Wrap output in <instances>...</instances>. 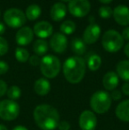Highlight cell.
Masks as SVG:
<instances>
[{
  "mask_svg": "<svg viewBox=\"0 0 129 130\" xmlns=\"http://www.w3.org/2000/svg\"><path fill=\"white\" fill-rule=\"evenodd\" d=\"M34 120L42 130H55L60 122V117L53 106L39 104L34 110Z\"/></svg>",
  "mask_w": 129,
  "mask_h": 130,
  "instance_id": "6da1fadb",
  "label": "cell"
},
{
  "mask_svg": "<svg viewBox=\"0 0 129 130\" xmlns=\"http://www.w3.org/2000/svg\"><path fill=\"white\" fill-rule=\"evenodd\" d=\"M63 73L70 83H79L84 78L86 73V62L81 57H70L64 62Z\"/></svg>",
  "mask_w": 129,
  "mask_h": 130,
  "instance_id": "7a4b0ae2",
  "label": "cell"
},
{
  "mask_svg": "<svg viewBox=\"0 0 129 130\" xmlns=\"http://www.w3.org/2000/svg\"><path fill=\"white\" fill-rule=\"evenodd\" d=\"M112 105V98L106 91L99 90L95 92L90 98V107L95 112L103 114L109 111Z\"/></svg>",
  "mask_w": 129,
  "mask_h": 130,
  "instance_id": "3957f363",
  "label": "cell"
},
{
  "mask_svg": "<svg viewBox=\"0 0 129 130\" xmlns=\"http://www.w3.org/2000/svg\"><path fill=\"white\" fill-rule=\"evenodd\" d=\"M102 45L108 52H117L124 45V39L118 31L108 30L102 37Z\"/></svg>",
  "mask_w": 129,
  "mask_h": 130,
  "instance_id": "277c9868",
  "label": "cell"
},
{
  "mask_svg": "<svg viewBox=\"0 0 129 130\" xmlns=\"http://www.w3.org/2000/svg\"><path fill=\"white\" fill-rule=\"evenodd\" d=\"M60 60L53 55H46L41 59L40 69L46 78H55L60 71Z\"/></svg>",
  "mask_w": 129,
  "mask_h": 130,
  "instance_id": "5b68a950",
  "label": "cell"
},
{
  "mask_svg": "<svg viewBox=\"0 0 129 130\" xmlns=\"http://www.w3.org/2000/svg\"><path fill=\"white\" fill-rule=\"evenodd\" d=\"M20 105L17 102L11 99L0 101V119L3 120H14L20 114Z\"/></svg>",
  "mask_w": 129,
  "mask_h": 130,
  "instance_id": "8992f818",
  "label": "cell"
},
{
  "mask_svg": "<svg viewBox=\"0 0 129 130\" xmlns=\"http://www.w3.org/2000/svg\"><path fill=\"white\" fill-rule=\"evenodd\" d=\"M4 20L7 26L12 28H18L25 24L27 18L21 10L17 8H11L5 11L4 14Z\"/></svg>",
  "mask_w": 129,
  "mask_h": 130,
  "instance_id": "52a82bcc",
  "label": "cell"
},
{
  "mask_svg": "<svg viewBox=\"0 0 129 130\" xmlns=\"http://www.w3.org/2000/svg\"><path fill=\"white\" fill-rule=\"evenodd\" d=\"M68 10L75 17H84L90 11V3L88 0H71Z\"/></svg>",
  "mask_w": 129,
  "mask_h": 130,
  "instance_id": "ba28073f",
  "label": "cell"
},
{
  "mask_svg": "<svg viewBox=\"0 0 129 130\" xmlns=\"http://www.w3.org/2000/svg\"><path fill=\"white\" fill-rule=\"evenodd\" d=\"M97 124V118L89 110L82 111L79 118V126L81 130H95Z\"/></svg>",
  "mask_w": 129,
  "mask_h": 130,
  "instance_id": "9c48e42d",
  "label": "cell"
},
{
  "mask_svg": "<svg viewBox=\"0 0 129 130\" xmlns=\"http://www.w3.org/2000/svg\"><path fill=\"white\" fill-rule=\"evenodd\" d=\"M50 45L55 52L63 53L66 50L67 47L66 36L64 34H61V33H56L50 38Z\"/></svg>",
  "mask_w": 129,
  "mask_h": 130,
  "instance_id": "30bf717a",
  "label": "cell"
},
{
  "mask_svg": "<svg viewBox=\"0 0 129 130\" xmlns=\"http://www.w3.org/2000/svg\"><path fill=\"white\" fill-rule=\"evenodd\" d=\"M101 34V28L96 23H91L88 26L83 33V41L85 43L92 44L98 40Z\"/></svg>",
  "mask_w": 129,
  "mask_h": 130,
  "instance_id": "8fae6325",
  "label": "cell"
},
{
  "mask_svg": "<svg viewBox=\"0 0 129 130\" xmlns=\"http://www.w3.org/2000/svg\"><path fill=\"white\" fill-rule=\"evenodd\" d=\"M112 15L117 23L122 26L129 25V8L124 5H119L112 12Z\"/></svg>",
  "mask_w": 129,
  "mask_h": 130,
  "instance_id": "7c38bea8",
  "label": "cell"
},
{
  "mask_svg": "<svg viewBox=\"0 0 129 130\" xmlns=\"http://www.w3.org/2000/svg\"><path fill=\"white\" fill-rule=\"evenodd\" d=\"M34 37V31L28 27H23L16 34V42L19 45L25 46L29 44Z\"/></svg>",
  "mask_w": 129,
  "mask_h": 130,
  "instance_id": "4fadbf2b",
  "label": "cell"
},
{
  "mask_svg": "<svg viewBox=\"0 0 129 130\" xmlns=\"http://www.w3.org/2000/svg\"><path fill=\"white\" fill-rule=\"evenodd\" d=\"M53 32L51 24L47 21H39L34 27V33L40 38H47L50 36Z\"/></svg>",
  "mask_w": 129,
  "mask_h": 130,
  "instance_id": "5bb4252c",
  "label": "cell"
},
{
  "mask_svg": "<svg viewBox=\"0 0 129 130\" xmlns=\"http://www.w3.org/2000/svg\"><path fill=\"white\" fill-rule=\"evenodd\" d=\"M119 82V77L115 72H108L103 78V85L106 90L112 91L118 87Z\"/></svg>",
  "mask_w": 129,
  "mask_h": 130,
  "instance_id": "9a60e30c",
  "label": "cell"
},
{
  "mask_svg": "<svg viewBox=\"0 0 129 130\" xmlns=\"http://www.w3.org/2000/svg\"><path fill=\"white\" fill-rule=\"evenodd\" d=\"M34 90L38 96H46L50 91V83L47 79L40 78L34 84Z\"/></svg>",
  "mask_w": 129,
  "mask_h": 130,
  "instance_id": "2e32d148",
  "label": "cell"
},
{
  "mask_svg": "<svg viewBox=\"0 0 129 130\" xmlns=\"http://www.w3.org/2000/svg\"><path fill=\"white\" fill-rule=\"evenodd\" d=\"M118 119L125 122H129V99L124 100L118 104L115 110Z\"/></svg>",
  "mask_w": 129,
  "mask_h": 130,
  "instance_id": "e0dca14e",
  "label": "cell"
},
{
  "mask_svg": "<svg viewBox=\"0 0 129 130\" xmlns=\"http://www.w3.org/2000/svg\"><path fill=\"white\" fill-rule=\"evenodd\" d=\"M66 15V6L63 3H56L50 9V17L53 21H59Z\"/></svg>",
  "mask_w": 129,
  "mask_h": 130,
  "instance_id": "ac0fdd59",
  "label": "cell"
},
{
  "mask_svg": "<svg viewBox=\"0 0 129 130\" xmlns=\"http://www.w3.org/2000/svg\"><path fill=\"white\" fill-rule=\"evenodd\" d=\"M117 74L126 82H129V60H121L116 66Z\"/></svg>",
  "mask_w": 129,
  "mask_h": 130,
  "instance_id": "d6986e66",
  "label": "cell"
},
{
  "mask_svg": "<svg viewBox=\"0 0 129 130\" xmlns=\"http://www.w3.org/2000/svg\"><path fill=\"white\" fill-rule=\"evenodd\" d=\"M87 64H88V67L89 68V70L97 71L102 65V58H100L99 55L91 53L87 58Z\"/></svg>",
  "mask_w": 129,
  "mask_h": 130,
  "instance_id": "ffe728a7",
  "label": "cell"
},
{
  "mask_svg": "<svg viewBox=\"0 0 129 130\" xmlns=\"http://www.w3.org/2000/svg\"><path fill=\"white\" fill-rule=\"evenodd\" d=\"M72 51L76 55H83L86 52V44L81 38H74L71 43Z\"/></svg>",
  "mask_w": 129,
  "mask_h": 130,
  "instance_id": "44dd1931",
  "label": "cell"
},
{
  "mask_svg": "<svg viewBox=\"0 0 129 130\" xmlns=\"http://www.w3.org/2000/svg\"><path fill=\"white\" fill-rule=\"evenodd\" d=\"M48 43L45 40L43 39H38L34 42V45H33V50L34 53L37 56H42L44 55L45 53L48 52Z\"/></svg>",
  "mask_w": 129,
  "mask_h": 130,
  "instance_id": "7402d4cb",
  "label": "cell"
},
{
  "mask_svg": "<svg viewBox=\"0 0 129 130\" xmlns=\"http://www.w3.org/2000/svg\"><path fill=\"white\" fill-rule=\"evenodd\" d=\"M42 10L38 5H30L26 10V18L29 21H34L41 15Z\"/></svg>",
  "mask_w": 129,
  "mask_h": 130,
  "instance_id": "603a6c76",
  "label": "cell"
},
{
  "mask_svg": "<svg viewBox=\"0 0 129 130\" xmlns=\"http://www.w3.org/2000/svg\"><path fill=\"white\" fill-rule=\"evenodd\" d=\"M15 58L19 62L24 63L29 59V52L26 49L18 47L15 50Z\"/></svg>",
  "mask_w": 129,
  "mask_h": 130,
  "instance_id": "cb8c5ba5",
  "label": "cell"
},
{
  "mask_svg": "<svg viewBox=\"0 0 129 130\" xmlns=\"http://www.w3.org/2000/svg\"><path fill=\"white\" fill-rule=\"evenodd\" d=\"M75 28H76L75 23L72 21H65L60 26L61 32L65 35H72L75 31Z\"/></svg>",
  "mask_w": 129,
  "mask_h": 130,
  "instance_id": "d4e9b609",
  "label": "cell"
},
{
  "mask_svg": "<svg viewBox=\"0 0 129 130\" xmlns=\"http://www.w3.org/2000/svg\"><path fill=\"white\" fill-rule=\"evenodd\" d=\"M6 95L8 96L9 99L11 100H15L19 99L21 96V89H20L18 86L16 85H13L12 87H10L8 89H7V92H6Z\"/></svg>",
  "mask_w": 129,
  "mask_h": 130,
  "instance_id": "484cf974",
  "label": "cell"
},
{
  "mask_svg": "<svg viewBox=\"0 0 129 130\" xmlns=\"http://www.w3.org/2000/svg\"><path fill=\"white\" fill-rule=\"evenodd\" d=\"M112 8L109 6H102L99 8V15L100 17L103 18V19H108L112 15Z\"/></svg>",
  "mask_w": 129,
  "mask_h": 130,
  "instance_id": "4316f807",
  "label": "cell"
},
{
  "mask_svg": "<svg viewBox=\"0 0 129 130\" xmlns=\"http://www.w3.org/2000/svg\"><path fill=\"white\" fill-rule=\"evenodd\" d=\"M8 43L4 37L0 36V56H4L8 52Z\"/></svg>",
  "mask_w": 129,
  "mask_h": 130,
  "instance_id": "83f0119b",
  "label": "cell"
},
{
  "mask_svg": "<svg viewBox=\"0 0 129 130\" xmlns=\"http://www.w3.org/2000/svg\"><path fill=\"white\" fill-rule=\"evenodd\" d=\"M29 63L30 65L33 66V67H36V66L40 65V63H41V59H40L39 56H37V55H33V56L29 57Z\"/></svg>",
  "mask_w": 129,
  "mask_h": 130,
  "instance_id": "f1b7e54d",
  "label": "cell"
},
{
  "mask_svg": "<svg viewBox=\"0 0 129 130\" xmlns=\"http://www.w3.org/2000/svg\"><path fill=\"white\" fill-rule=\"evenodd\" d=\"M7 89H8V88H7L6 82H5L3 80H0V98H2L6 94Z\"/></svg>",
  "mask_w": 129,
  "mask_h": 130,
  "instance_id": "f546056e",
  "label": "cell"
},
{
  "mask_svg": "<svg viewBox=\"0 0 129 130\" xmlns=\"http://www.w3.org/2000/svg\"><path fill=\"white\" fill-rule=\"evenodd\" d=\"M110 96L112 100H115V101H118V100L121 99V98H122V94H121L120 91L118 90V89H114V90H112V94H110Z\"/></svg>",
  "mask_w": 129,
  "mask_h": 130,
  "instance_id": "4dcf8cb0",
  "label": "cell"
},
{
  "mask_svg": "<svg viewBox=\"0 0 129 130\" xmlns=\"http://www.w3.org/2000/svg\"><path fill=\"white\" fill-rule=\"evenodd\" d=\"M9 70V66L6 62L5 61H0V74H5L8 72Z\"/></svg>",
  "mask_w": 129,
  "mask_h": 130,
  "instance_id": "1f68e13d",
  "label": "cell"
},
{
  "mask_svg": "<svg viewBox=\"0 0 129 130\" xmlns=\"http://www.w3.org/2000/svg\"><path fill=\"white\" fill-rule=\"evenodd\" d=\"M58 127H59V130H69L71 127V125L68 121H65V120H64V121L59 122Z\"/></svg>",
  "mask_w": 129,
  "mask_h": 130,
  "instance_id": "d6a6232c",
  "label": "cell"
},
{
  "mask_svg": "<svg viewBox=\"0 0 129 130\" xmlns=\"http://www.w3.org/2000/svg\"><path fill=\"white\" fill-rule=\"evenodd\" d=\"M122 92L124 93L126 96H129V82H125L122 85Z\"/></svg>",
  "mask_w": 129,
  "mask_h": 130,
  "instance_id": "836d02e7",
  "label": "cell"
},
{
  "mask_svg": "<svg viewBox=\"0 0 129 130\" xmlns=\"http://www.w3.org/2000/svg\"><path fill=\"white\" fill-rule=\"evenodd\" d=\"M121 36L123 37V39L129 40V27H125V28L123 29Z\"/></svg>",
  "mask_w": 129,
  "mask_h": 130,
  "instance_id": "e575fe53",
  "label": "cell"
},
{
  "mask_svg": "<svg viewBox=\"0 0 129 130\" xmlns=\"http://www.w3.org/2000/svg\"><path fill=\"white\" fill-rule=\"evenodd\" d=\"M124 52H125V54H126V56L129 58V43L126 45V46H125Z\"/></svg>",
  "mask_w": 129,
  "mask_h": 130,
  "instance_id": "d590c367",
  "label": "cell"
},
{
  "mask_svg": "<svg viewBox=\"0 0 129 130\" xmlns=\"http://www.w3.org/2000/svg\"><path fill=\"white\" fill-rule=\"evenodd\" d=\"M12 130H28L26 127L24 126H16L15 127H13Z\"/></svg>",
  "mask_w": 129,
  "mask_h": 130,
  "instance_id": "8d00e7d4",
  "label": "cell"
},
{
  "mask_svg": "<svg viewBox=\"0 0 129 130\" xmlns=\"http://www.w3.org/2000/svg\"><path fill=\"white\" fill-rule=\"evenodd\" d=\"M5 31V25L3 24V23L0 22V35L4 34Z\"/></svg>",
  "mask_w": 129,
  "mask_h": 130,
  "instance_id": "74e56055",
  "label": "cell"
},
{
  "mask_svg": "<svg viewBox=\"0 0 129 130\" xmlns=\"http://www.w3.org/2000/svg\"><path fill=\"white\" fill-rule=\"evenodd\" d=\"M99 1L103 4H109V3H110L112 0H99Z\"/></svg>",
  "mask_w": 129,
  "mask_h": 130,
  "instance_id": "f35d334b",
  "label": "cell"
},
{
  "mask_svg": "<svg viewBox=\"0 0 129 130\" xmlns=\"http://www.w3.org/2000/svg\"><path fill=\"white\" fill-rule=\"evenodd\" d=\"M0 130H8L6 127V126L3 125V124H0Z\"/></svg>",
  "mask_w": 129,
  "mask_h": 130,
  "instance_id": "ab89813d",
  "label": "cell"
},
{
  "mask_svg": "<svg viewBox=\"0 0 129 130\" xmlns=\"http://www.w3.org/2000/svg\"><path fill=\"white\" fill-rule=\"evenodd\" d=\"M62 2H70L71 0H61Z\"/></svg>",
  "mask_w": 129,
  "mask_h": 130,
  "instance_id": "60d3db41",
  "label": "cell"
}]
</instances>
